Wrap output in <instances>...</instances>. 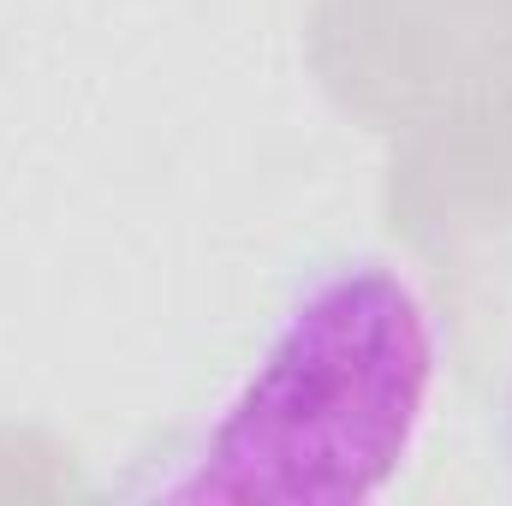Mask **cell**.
Masks as SVG:
<instances>
[{"instance_id":"obj_1","label":"cell","mask_w":512,"mask_h":506,"mask_svg":"<svg viewBox=\"0 0 512 506\" xmlns=\"http://www.w3.org/2000/svg\"><path fill=\"white\" fill-rule=\"evenodd\" d=\"M441 381L429 292L382 251L310 262L227 387L137 453L126 501L364 506L411 465Z\"/></svg>"},{"instance_id":"obj_2","label":"cell","mask_w":512,"mask_h":506,"mask_svg":"<svg viewBox=\"0 0 512 506\" xmlns=\"http://www.w3.org/2000/svg\"><path fill=\"white\" fill-rule=\"evenodd\" d=\"M501 453H507V471H512V387H507V405H501Z\"/></svg>"}]
</instances>
